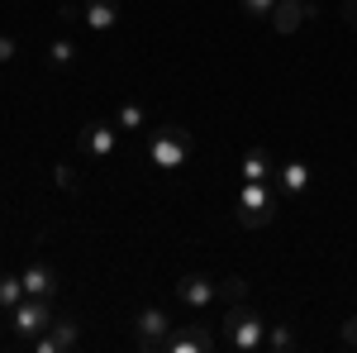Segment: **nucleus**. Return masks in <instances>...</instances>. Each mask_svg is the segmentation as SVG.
Instances as JSON below:
<instances>
[{"label": "nucleus", "mask_w": 357, "mask_h": 353, "mask_svg": "<svg viewBox=\"0 0 357 353\" xmlns=\"http://www.w3.org/2000/svg\"><path fill=\"white\" fill-rule=\"evenodd\" d=\"M262 339H267V320H262L248 301H234V305L224 310V320H220V344L234 349V353H257Z\"/></svg>", "instance_id": "obj_1"}, {"label": "nucleus", "mask_w": 357, "mask_h": 353, "mask_svg": "<svg viewBox=\"0 0 357 353\" xmlns=\"http://www.w3.org/2000/svg\"><path fill=\"white\" fill-rule=\"evenodd\" d=\"M276 206H281V187L276 182H243V191H238V224L243 229H262V224H272Z\"/></svg>", "instance_id": "obj_2"}, {"label": "nucleus", "mask_w": 357, "mask_h": 353, "mask_svg": "<svg viewBox=\"0 0 357 353\" xmlns=\"http://www.w3.org/2000/svg\"><path fill=\"white\" fill-rule=\"evenodd\" d=\"M191 148H195V138L181 124H162V129H153V138H148V158H153V167H162V172L186 167Z\"/></svg>", "instance_id": "obj_3"}, {"label": "nucleus", "mask_w": 357, "mask_h": 353, "mask_svg": "<svg viewBox=\"0 0 357 353\" xmlns=\"http://www.w3.org/2000/svg\"><path fill=\"white\" fill-rule=\"evenodd\" d=\"M167 339H172V315L162 305H143L134 315V344L143 353H167Z\"/></svg>", "instance_id": "obj_4"}, {"label": "nucleus", "mask_w": 357, "mask_h": 353, "mask_svg": "<svg viewBox=\"0 0 357 353\" xmlns=\"http://www.w3.org/2000/svg\"><path fill=\"white\" fill-rule=\"evenodd\" d=\"M10 325H15V334H20V339H29V344H33L43 329L53 325V296H24L15 310H10Z\"/></svg>", "instance_id": "obj_5"}, {"label": "nucleus", "mask_w": 357, "mask_h": 353, "mask_svg": "<svg viewBox=\"0 0 357 353\" xmlns=\"http://www.w3.org/2000/svg\"><path fill=\"white\" fill-rule=\"evenodd\" d=\"M77 148H82L86 158H96V163L114 158V148H119V124H114V120H91L82 134H77Z\"/></svg>", "instance_id": "obj_6"}, {"label": "nucleus", "mask_w": 357, "mask_h": 353, "mask_svg": "<svg viewBox=\"0 0 357 353\" xmlns=\"http://www.w3.org/2000/svg\"><path fill=\"white\" fill-rule=\"evenodd\" d=\"M77 344H82V320H77V315H57L53 325L33 339L38 353H72Z\"/></svg>", "instance_id": "obj_7"}, {"label": "nucleus", "mask_w": 357, "mask_h": 353, "mask_svg": "<svg viewBox=\"0 0 357 353\" xmlns=\"http://www.w3.org/2000/svg\"><path fill=\"white\" fill-rule=\"evenodd\" d=\"M176 296H181V305H191V310H205L210 301L220 296V282H210L205 272H186L176 282Z\"/></svg>", "instance_id": "obj_8"}, {"label": "nucleus", "mask_w": 357, "mask_h": 353, "mask_svg": "<svg viewBox=\"0 0 357 353\" xmlns=\"http://www.w3.org/2000/svg\"><path fill=\"white\" fill-rule=\"evenodd\" d=\"M215 344H220V339H215L205 325H181V329H172L167 353H210Z\"/></svg>", "instance_id": "obj_9"}, {"label": "nucleus", "mask_w": 357, "mask_h": 353, "mask_svg": "<svg viewBox=\"0 0 357 353\" xmlns=\"http://www.w3.org/2000/svg\"><path fill=\"white\" fill-rule=\"evenodd\" d=\"M310 15H314V10H310V0H276L272 29H276V34H296V29H301Z\"/></svg>", "instance_id": "obj_10"}, {"label": "nucleus", "mask_w": 357, "mask_h": 353, "mask_svg": "<svg viewBox=\"0 0 357 353\" xmlns=\"http://www.w3.org/2000/svg\"><path fill=\"white\" fill-rule=\"evenodd\" d=\"M82 24L96 29V34L114 29V24H119V0H86V5H82Z\"/></svg>", "instance_id": "obj_11"}, {"label": "nucleus", "mask_w": 357, "mask_h": 353, "mask_svg": "<svg viewBox=\"0 0 357 353\" xmlns=\"http://www.w3.org/2000/svg\"><path fill=\"white\" fill-rule=\"evenodd\" d=\"M276 172H281V163L267 148H248L243 153V182H276Z\"/></svg>", "instance_id": "obj_12"}, {"label": "nucleus", "mask_w": 357, "mask_h": 353, "mask_svg": "<svg viewBox=\"0 0 357 353\" xmlns=\"http://www.w3.org/2000/svg\"><path fill=\"white\" fill-rule=\"evenodd\" d=\"M276 187H281V196H305L310 191V167L301 163V158H291V163H281V172H276Z\"/></svg>", "instance_id": "obj_13"}, {"label": "nucleus", "mask_w": 357, "mask_h": 353, "mask_svg": "<svg viewBox=\"0 0 357 353\" xmlns=\"http://www.w3.org/2000/svg\"><path fill=\"white\" fill-rule=\"evenodd\" d=\"M20 277H24V291H29V296H53V291H57V277H53L48 263H29Z\"/></svg>", "instance_id": "obj_14"}, {"label": "nucleus", "mask_w": 357, "mask_h": 353, "mask_svg": "<svg viewBox=\"0 0 357 353\" xmlns=\"http://www.w3.org/2000/svg\"><path fill=\"white\" fill-rule=\"evenodd\" d=\"M296 344H301V339H296V329H291V325L267 329V339H262V349H272V353H291Z\"/></svg>", "instance_id": "obj_15"}, {"label": "nucleus", "mask_w": 357, "mask_h": 353, "mask_svg": "<svg viewBox=\"0 0 357 353\" xmlns=\"http://www.w3.org/2000/svg\"><path fill=\"white\" fill-rule=\"evenodd\" d=\"M24 296V277H0V310H15Z\"/></svg>", "instance_id": "obj_16"}, {"label": "nucleus", "mask_w": 357, "mask_h": 353, "mask_svg": "<svg viewBox=\"0 0 357 353\" xmlns=\"http://www.w3.org/2000/svg\"><path fill=\"white\" fill-rule=\"evenodd\" d=\"M48 62H53V67H72V62H77V43H72V38H53V43H48Z\"/></svg>", "instance_id": "obj_17"}, {"label": "nucleus", "mask_w": 357, "mask_h": 353, "mask_svg": "<svg viewBox=\"0 0 357 353\" xmlns=\"http://www.w3.org/2000/svg\"><path fill=\"white\" fill-rule=\"evenodd\" d=\"M114 124H119V129H143V124H148V110L129 101V106H119V115H114Z\"/></svg>", "instance_id": "obj_18"}, {"label": "nucleus", "mask_w": 357, "mask_h": 353, "mask_svg": "<svg viewBox=\"0 0 357 353\" xmlns=\"http://www.w3.org/2000/svg\"><path fill=\"white\" fill-rule=\"evenodd\" d=\"M220 296L229 301V305H234V301H248V282H243V277H224V282H220Z\"/></svg>", "instance_id": "obj_19"}, {"label": "nucleus", "mask_w": 357, "mask_h": 353, "mask_svg": "<svg viewBox=\"0 0 357 353\" xmlns=\"http://www.w3.org/2000/svg\"><path fill=\"white\" fill-rule=\"evenodd\" d=\"M238 10H243L248 20H272L276 0H238Z\"/></svg>", "instance_id": "obj_20"}, {"label": "nucleus", "mask_w": 357, "mask_h": 353, "mask_svg": "<svg viewBox=\"0 0 357 353\" xmlns=\"http://www.w3.org/2000/svg\"><path fill=\"white\" fill-rule=\"evenodd\" d=\"M53 177H57V187H62V191H77V172H72V167H67V163L57 167Z\"/></svg>", "instance_id": "obj_21"}, {"label": "nucleus", "mask_w": 357, "mask_h": 353, "mask_svg": "<svg viewBox=\"0 0 357 353\" xmlns=\"http://www.w3.org/2000/svg\"><path fill=\"white\" fill-rule=\"evenodd\" d=\"M57 20H62V24H82V5H72V0H67V5L57 10Z\"/></svg>", "instance_id": "obj_22"}, {"label": "nucleus", "mask_w": 357, "mask_h": 353, "mask_svg": "<svg viewBox=\"0 0 357 353\" xmlns=\"http://www.w3.org/2000/svg\"><path fill=\"white\" fill-rule=\"evenodd\" d=\"M20 53V43H15V38H10V34H0V62H10V57Z\"/></svg>", "instance_id": "obj_23"}, {"label": "nucleus", "mask_w": 357, "mask_h": 353, "mask_svg": "<svg viewBox=\"0 0 357 353\" xmlns=\"http://www.w3.org/2000/svg\"><path fill=\"white\" fill-rule=\"evenodd\" d=\"M343 344L357 349V315H353V320H343Z\"/></svg>", "instance_id": "obj_24"}, {"label": "nucleus", "mask_w": 357, "mask_h": 353, "mask_svg": "<svg viewBox=\"0 0 357 353\" xmlns=\"http://www.w3.org/2000/svg\"><path fill=\"white\" fill-rule=\"evenodd\" d=\"M343 24L357 29V0H343Z\"/></svg>", "instance_id": "obj_25"}]
</instances>
